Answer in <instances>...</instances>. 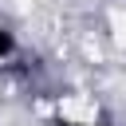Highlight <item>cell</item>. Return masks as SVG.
Listing matches in <instances>:
<instances>
[{
  "instance_id": "6da1fadb",
  "label": "cell",
  "mask_w": 126,
  "mask_h": 126,
  "mask_svg": "<svg viewBox=\"0 0 126 126\" xmlns=\"http://www.w3.org/2000/svg\"><path fill=\"white\" fill-rule=\"evenodd\" d=\"M20 51V43H16V32L8 28V24H0V67L4 63H12V55Z\"/></svg>"
},
{
  "instance_id": "7a4b0ae2",
  "label": "cell",
  "mask_w": 126,
  "mask_h": 126,
  "mask_svg": "<svg viewBox=\"0 0 126 126\" xmlns=\"http://www.w3.org/2000/svg\"><path fill=\"white\" fill-rule=\"evenodd\" d=\"M55 126H102V122H83V118H59Z\"/></svg>"
}]
</instances>
